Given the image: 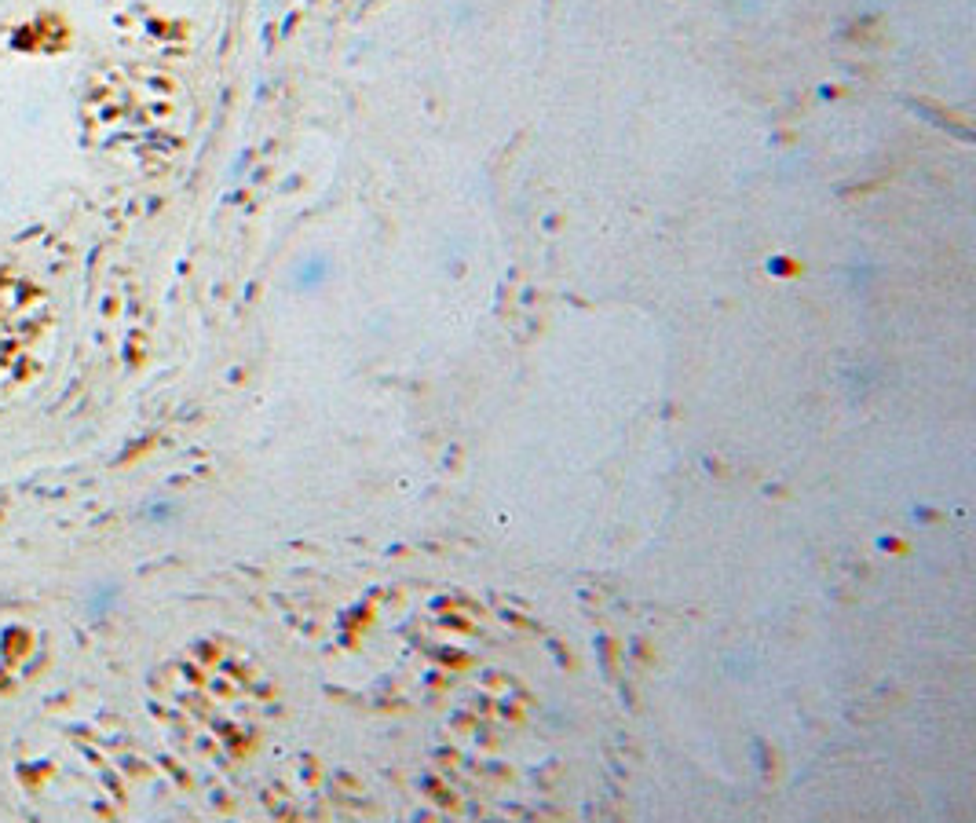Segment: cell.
Here are the masks:
<instances>
[{
	"instance_id": "obj_1",
	"label": "cell",
	"mask_w": 976,
	"mask_h": 823,
	"mask_svg": "<svg viewBox=\"0 0 976 823\" xmlns=\"http://www.w3.org/2000/svg\"><path fill=\"white\" fill-rule=\"evenodd\" d=\"M326 275H329V264H326V260H308V264L300 268L297 282L304 289H315V286H322V282H326Z\"/></svg>"
}]
</instances>
